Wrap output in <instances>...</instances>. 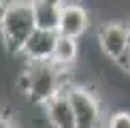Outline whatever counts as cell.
Segmentation results:
<instances>
[{"label": "cell", "mask_w": 130, "mask_h": 128, "mask_svg": "<svg viewBox=\"0 0 130 128\" xmlns=\"http://www.w3.org/2000/svg\"><path fill=\"white\" fill-rule=\"evenodd\" d=\"M41 109H43V115H45V120L49 122L51 128H77L66 92H58Z\"/></svg>", "instance_id": "7"}, {"label": "cell", "mask_w": 130, "mask_h": 128, "mask_svg": "<svg viewBox=\"0 0 130 128\" xmlns=\"http://www.w3.org/2000/svg\"><path fill=\"white\" fill-rule=\"evenodd\" d=\"M77 128H105V107L100 96L88 85L70 83L66 90Z\"/></svg>", "instance_id": "3"}, {"label": "cell", "mask_w": 130, "mask_h": 128, "mask_svg": "<svg viewBox=\"0 0 130 128\" xmlns=\"http://www.w3.org/2000/svg\"><path fill=\"white\" fill-rule=\"evenodd\" d=\"M77 60H79V41L58 34L53 56H51V64L58 66L60 71H68L70 66L77 64Z\"/></svg>", "instance_id": "8"}, {"label": "cell", "mask_w": 130, "mask_h": 128, "mask_svg": "<svg viewBox=\"0 0 130 128\" xmlns=\"http://www.w3.org/2000/svg\"><path fill=\"white\" fill-rule=\"evenodd\" d=\"M7 7H9V0H0V26H2V19H4V13H7Z\"/></svg>", "instance_id": "13"}, {"label": "cell", "mask_w": 130, "mask_h": 128, "mask_svg": "<svg viewBox=\"0 0 130 128\" xmlns=\"http://www.w3.org/2000/svg\"><path fill=\"white\" fill-rule=\"evenodd\" d=\"M34 30L30 0H9L7 13H4L2 26H0V39L11 56H19L26 39Z\"/></svg>", "instance_id": "2"}, {"label": "cell", "mask_w": 130, "mask_h": 128, "mask_svg": "<svg viewBox=\"0 0 130 128\" xmlns=\"http://www.w3.org/2000/svg\"><path fill=\"white\" fill-rule=\"evenodd\" d=\"M0 128H17V124H15L9 115H2V113H0Z\"/></svg>", "instance_id": "11"}, {"label": "cell", "mask_w": 130, "mask_h": 128, "mask_svg": "<svg viewBox=\"0 0 130 128\" xmlns=\"http://www.w3.org/2000/svg\"><path fill=\"white\" fill-rule=\"evenodd\" d=\"M70 2H79V0H70Z\"/></svg>", "instance_id": "15"}, {"label": "cell", "mask_w": 130, "mask_h": 128, "mask_svg": "<svg viewBox=\"0 0 130 128\" xmlns=\"http://www.w3.org/2000/svg\"><path fill=\"white\" fill-rule=\"evenodd\" d=\"M56 39H58V32L34 28L32 34L26 39L24 47H21V51H19V56L24 58L26 62H51L53 47H56Z\"/></svg>", "instance_id": "6"}, {"label": "cell", "mask_w": 130, "mask_h": 128, "mask_svg": "<svg viewBox=\"0 0 130 128\" xmlns=\"http://www.w3.org/2000/svg\"><path fill=\"white\" fill-rule=\"evenodd\" d=\"M122 66L126 68V73H130V51H128V56L124 58V62H122Z\"/></svg>", "instance_id": "14"}, {"label": "cell", "mask_w": 130, "mask_h": 128, "mask_svg": "<svg viewBox=\"0 0 130 128\" xmlns=\"http://www.w3.org/2000/svg\"><path fill=\"white\" fill-rule=\"evenodd\" d=\"M90 28V13L83 4L79 2H66L60 9V24H58V34L68 36V39L79 41Z\"/></svg>", "instance_id": "5"}, {"label": "cell", "mask_w": 130, "mask_h": 128, "mask_svg": "<svg viewBox=\"0 0 130 128\" xmlns=\"http://www.w3.org/2000/svg\"><path fill=\"white\" fill-rule=\"evenodd\" d=\"M98 47L109 60L122 64L130 51V24L126 21H105L96 32Z\"/></svg>", "instance_id": "4"}, {"label": "cell", "mask_w": 130, "mask_h": 128, "mask_svg": "<svg viewBox=\"0 0 130 128\" xmlns=\"http://www.w3.org/2000/svg\"><path fill=\"white\" fill-rule=\"evenodd\" d=\"M30 7H32L34 28L58 32V24H60V7H49V4H39V2H30Z\"/></svg>", "instance_id": "9"}, {"label": "cell", "mask_w": 130, "mask_h": 128, "mask_svg": "<svg viewBox=\"0 0 130 128\" xmlns=\"http://www.w3.org/2000/svg\"><path fill=\"white\" fill-rule=\"evenodd\" d=\"M30 2H39V4H49V7H64L66 0H30Z\"/></svg>", "instance_id": "12"}, {"label": "cell", "mask_w": 130, "mask_h": 128, "mask_svg": "<svg viewBox=\"0 0 130 128\" xmlns=\"http://www.w3.org/2000/svg\"><path fill=\"white\" fill-rule=\"evenodd\" d=\"M70 83L68 71H60L51 62H26L24 71L17 75V92L32 105L43 107L58 92H64Z\"/></svg>", "instance_id": "1"}, {"label": "cell", "mask_w": 130, "mask_h": 128, "mask_svg": "<svg viewBox=\"0 0 130 128\" xmlns=\"http://www.w3.org/2000/svg\"><path fill=\"white\" fill-rule=\"evenodd\" d=\"M105 128H130V111H115Z\"/></svg>", "instance_id": "10"}]
</instances>
